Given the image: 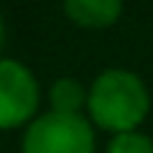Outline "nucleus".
<instances>
[{
	"label": "nucleus",
	"instance_id": "5",
	"mask_svg": "<svg viewBox=\"0 0 153 153\" xmlns=\"http://www.w3.org/2000/svg\"><path fill=\"white\" fill-rule=\"evenodd\" d=\"M88 88L74 76H60L48 85V111L54 114H85Z\"/></svg>",
	"mask_w": 153,
	"mask_h": 153
},
{
	"label": "nucleus",
	"instance_id": "4",
	"mask_svg": "<svg viewBox=\"0 0 153 153\" xmlns=\"http://www.w3.org/2000/svg\"><path fill=\"white\" fill-rule=\"evenodd\" d=\"M122 9H125L122 0H62L65 17L74 26L88 28V31H102V28L116 26Z\"/></svg>",
	"mask_w": 153,
	"mask_h": 153
},
{
	"label": "nucleus",
	"instance_id": "3",
	"mask_svg": "<svg viewBox=\"0 0 153 153\" xmlns=\"http://www.w3.org/2000/svg\"><path fill=\"white\" fill-rule=\"evenodd\" d=\"M43 88L26 62L0 57V131H26L43 111Z\"/></svg>",
	"mask_w": 153,
	"mask_h": 153
},
{
	"label": "nucleus",
	"instance_id": "6",
	"mask_svg": "<svg viewBox=\"0 0 153 153\" xmlns=\"http://www.w3.org/2000/svg\"><path fill=\"white\" fill-rule=\"evenodd\" d=\"M105 153H153V139L145 131H128L108 139Z\"/></svg>",
	"mask_w": 153,
	"mask_h": 153
},
{
	"label": "nucleus",
	"instance_id": "1",
	"mask_svg": "<svg viewBox=\"0 0 153 153\" xmlns=\"http://www.w3.org/2000/svg\"><path fill=\"white\" fill-rule=\"evenodd\" d=\"M150 114V91L145 79L131 68H105L88 85L85 116L97 131L111 136L142 131Z\"/></svg>",
	"mask_w": 153,
	"mask_h": 153
},
{
	"label": "nucleus",
	"instance_id": "2",
	"mask_svg": "<svg viewBox=\"0 0 153 153\" xmlns=\"http://www.w3.org/2000/svg\"><path fill=\"white\" fill-rule=\"evenodd\" d=\"M20 153H97V128L85 114L43 111L23 131Z\"/></svg>",
	"mask_w": 153,
	"mask_h": 153
},
{
	"label": "nucleus",
	"instance_id": "7",
	"mask_svg": "<svg viewBox=\"0 0 153 153\" xmlns=\"http://www.w3.org/2000/svg\"><path fill=\"white\" fill-rule=\"evenodd\" d=\"M3 40H6V23H3V14H0V48H3Z\"/></svg>",
	"mask_w": 153,
	"mask_h": 153
}]
</instances>
